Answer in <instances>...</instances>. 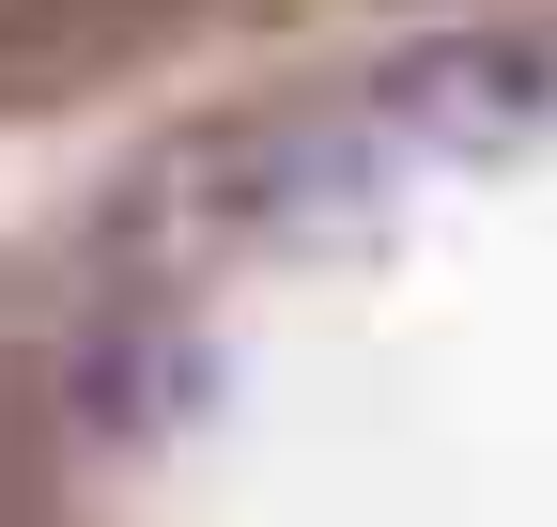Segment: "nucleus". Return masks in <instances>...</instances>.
<instances>
[{
  "label": "nucleus",
  "instance_id": "obj_1",
  "mask_svg": "<svg viewBox=\"0 0 557 527\" xmlns=\"http://www.w3.org/2000/svg\"><path fill=\"white\" fill-rule=\"evenodd\" d=\"M372 124H387V109H372ZM372 124H341V109H248V124L171 140L156 186L186 203L201 248H325V233H372V218H387Z\"/></svg>",
  "mask_w": 557,
  "mask_h": 527
},
{
  "label": "nucleus",
  "instance_id": "obj_2",
  "mask_svg": "<svg viewBox=\"0 0 557 527\" xmlns=\"http://www.w3.org/2000/svg\"><path fill=\"white\" fill-rule=\"evenodd\" d=\"M47 404L62 434L94 450V466H156V450L218 404V342L156 295V280H109L78 326H62V357H47Z\"/></svg>",
  "mask_w": 557,
  "mask_h": 527
},
{
  "label": "nucleus",
  "instance_id": "obj_3",
  "mask_svg": "<svg viewBox=\"0 0 557 527\" xmlns=\"http://www.w3.org/2000/svg\"><path fill=\"white\" fill-rule=\"evenodd\" d=\"M372 109L418 156H527L557 124V32H434L372 78Z\"/></svg>",
  "mask_w": 557,
  "mask_h": 527
}]
</instances>
